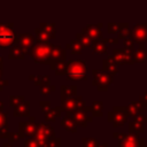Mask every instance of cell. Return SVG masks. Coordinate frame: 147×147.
<instances>
[{
    "label": "cell",
    "mask_w": 147,
    "mask_h": 147,
    "mask_svg": "<svg viewBox=\"0 0 147 147\" xmlns=\"http://www.w3.org/2000/svg\"><path fill=\"white\" fill-rule=\"evenodd\" d=\"M51 102L49 101H40V107H41V109H42V111L45 113V111H47L51 107Z\"/></svg>",
    "instance_id": "ee69618b"
},
{
    "label": "cell",
    "mask_w": 147,
    "mask_h": 147,
    "mask_svg": "<svg viewBox=\"0 0 147 147\" xmlns=\"http://www.w3.org/2000/svg\"><path fill=\"white\" fill-rule=\"evenodd\" d=\"M21 138H23V137H22V134H21L20 132H17V133H9V136H8L9 142H11V144L17 142V141H18Z\"/></svg>",
    "instance_id": "d590c367"
},
{
    "label": "cell",
    "mask_w": 147,
    "mask_h": 147,
    "mask_svg": "<svg viewBox=\"0 0 147 147\" xmlns=\"http://www.w3.org/2000/svg\"><path fill=\"white\" fill-rule=\"evenodd\" d=\"M62 110H63L62 107L49 108L47 111H45V119H46V122H55V119L61 116Z\"/></svg>",
    "instance_id": "ffe728a7"
},
{
    "label": "cell",
    "mask_w": 147,
    "mask_h": 147,
    "mask_svg": "<svg viewBox=\"0 0 147 147\" xmlns=\"http://www.w3.org/2000/svg\"><path fill=\"white\" fill-rule=\"evenodd\" d=\"M83 147H98V140L95 138H83L82 139Z\"/></svg>",
    "instance_id": "836d02e7"
},
{
    "label": "cell",
    "mask_w": 147,
    "mask_h": 147,
    "mask_svg": "<svg viewBox=\"0 0 147 147\" xmlns=\"http://www.w3.org/2000/svg\"><path fill=\"white\" fill-rule=\"evenodd\" d=\"M61 125L67 130V131H69V132H76L77 131V125H76V123L74 122V119L71 118V117H69L68 115H65L64 116V118H62L61 119Z\"/></svg>",
    "instance_id": "cb8c5ba5"
},
{
    "label": "cell",
    "mask_w": 147,
    "mask_h": 147,
    "mask_svg": "<svg viewBox=\"0 0 147 147\" xmlns=\"http://www.w3.org/2000/svg\"><path fill=\"white\" fill-rule=\"evenodd\" d=\"M62 108L65 113L67 111H75V110H85L86 111L85 101L79 95H76L74 98H70V99L62 101Z\"/></svg>",
    "instance_id": "9c48e42d"
},
{
    "label": "cell",
    "mask_w": 147,
    "mask_h": 147,
    "mask_svg": "<svg viewBox=\"0 0 147 147\" xmlns=\"http://www.w3.org/2000/svg\"><path fill=\"white\" fill-rule=\"evenodd\" d=\"M9 133H10V132L8 131V126H7V125L0 127V138H3V137H7V138H8Z\"/></svg>",
    "instance_id": "7bdbcfd3"
},
{
    "label": "cell",
    "mask_w": 147,
    "mask_h": 147,
    "mask_svg": "<svg viewBox=\"0 0 147 147\" xmlns=\"http://www.w3.org/2000/svg\"><path fill=\"white\" fill-rule=\"evenodd\" d=\"M29 113H30V103L25 100L14 107V116H16V117L29 116Z\"/></svg>",
    "instance_id": "ac0fdd59"
},
{
    "label": "cell",
    "mask_w": 147,
    "mask_h": 147,
    "mask_svg": "<svg viewBox=\"0 0 147 147\" xmlns=\"http://www.w3.org/2000/svg\"><path fill=\"white\" fill-rule=\"evenodd\" d=\"M101 28H102V23H96V24H90V25H86L85 28H83L82 32H84L85 34H87L90 38H92L93 40H99V39H102V31H101Z\"/></svg>",
    "instance_id": "5bb4252c"
},
{
    "label": "cell",
    "mask_w": 147,
    "mask_h": 147,
    "mask_svg": "<svg viewBox=\"0 0 147 147\" xmlns=\"http://www.w3.org/2000/svg\"><path fill=\"white\" fill-rule=\"evenodd\" d=\"M7 84H8L7 80H2V79H0V90H2V87H3L5 85H7Z\"/></svg>",
    "instance_id": "bcb514c9"
},
{
    "label": "cell",
    "mask_w": 147,
    "mask_h": 147,
    "mask_svg": "<svg viewBox=\"0 0 147 147\" xmlns=\"http://www.w3.org/2000/svg\"><path fill=\"white\" fill-rule=\"evenodd\" d=\"M40 28L47 33V36L51 39H54L56 36V25L55 23H41Z\"/></svg>",
    "instance_id": "4316f807"
},
{
    "label": "cell",
    "mask_w": 147,
    "mask_h": 147,
    "mask_svg": "<svg viewBox=\"0 0 147 147\" xmlns=\"http://www.w3.org/2000/svg\"><path fill=\"white\" fill-rule=\"evenodd\" d=\"M134 117V121H137V122H140V123H147V116L146 115H144V113H139V114H137L136 116H133Z\"/></svg>",
    "instance_id": "ab89813d"
},
{
    "label": "cell",
    "mask_w": 147,
    "mask_h": 147,
    "mask_svg": "<svg viewBox=\"0 0 147 147\" xmlns=\"http://www.w3.org/2000/svg\"><path fill=\"white\" fill-rule=\"evenodd\" d=\"M111 56L117 65H125V64H133V52L127 48H115L113 49Z\"/></svg>",
    "instance_id": "ba28073f"
},
{
    "label": "cell",
    "mask_w": 147,
    "mask_h": 147,
    "mask_svg": "<svg viewBox=\"0 0 147 147\" xmlns=\"http://www.w3.org/2000/svg\"><path fill=\"white\" fill-rule=\"evenodd\" d=\"M121 24H122V26H121V30L118 32V38L124 39L127 37H132V30L129 28V24L127 23H121Z\"/></svg>",
    "instance_id": "1f68e13d"
},
{
    "label": "cell",
    "mask_w": 147,
    "mask_h": 147,
    "mask_svg": "<svg viewBox=\"0 0 147 147\" xmlns=\"http://www.w3.org/2000/svg\"><path fill=\"white\" fill-rule=\"evenodd\" d=\"M38 123L34 122V117H30L29 122H21L20 123V133L22 134V137L29 136V137H33L37 129H38Z\"/></svg>",
    "instance_id": "4fadbf2b"
},
{
    "label": "cell",
    "mask_w": 147,
    "mask_h": 147,
    "mask_svg": "<svg viewBox=\"0 0 147 147\" xmlns=\"http://www.w3.org/2000/svg\"><path fill=\"white\" fill-rule=\"evenodd\" d=\"M129 114L126 111L125 107H114L113 111L108 113V122L113 124L114 127H118L124 125L127 122Z\"/></svg>",
    "instance_id": "52a82bcc"
},
{
    "label": "cell",
    "mask_w": 147,
    "mask_h": 147,
    "mask_svg": "<svg viewBox=\"0 0 147 147\" xmlns=\"http://www.w3.org/2000/svg\"><path fill=\"white\" fill-rule=\"evenodd\" d=\"M30 79H31V80H34L36 85H38L39 87L51 85V83H49V77H48V76H45V75H39V76L31 75V76H30Z\"/></svg>",
    "instance_id": "83f0119b"
},
{
    "label": "cell",
    "mask_w": 147,
    "mask_h": 147,
    "mask_svg": "<svg viewBox=\"0 0 147 147\" xmlns=\"http://www.w3.org/2000/svg\"><path fill=\"white\" fill-rule=\"evenodd\" d=\"M77 95V87L75 85H62L61 86V101L74 98Z\"/></svg>",
    "instance_id": "e0dca14e"
},
{
    "label": "cell",
    "mask_w": 147,
    "mask_h": 147,
    "mask_svg": "<svg viewBox=\"0 0 147 147\" xmlns=\"http://www.w3.org/2000/svg\"><path fill=\"white\" fill-rule=\"evenodd\" d=\"M34 32H36V42H47L51 40V38L47 36V33L40 26L36 28Z\"/></svg>",
    "instance_id": "4dcf8cb0"
},
{
    "label": "cell",
    "mask_w": 147,
    "mask_h": 147,
    "mask_svg": "<svg viewBox=\"0 0 147 147\" xmlns=\"http://www.w3.org/2000/svg\"><path fill=\"white\" fill-rule=\"evenodd\" d=\"M93 79L92 84L96 86L98 91H107L108 87L113 83V75L107 72V71H101V70H93L92 71Z\"/></svg>",
    "instance_id": "5b68a950"
},
{
    "label": "cell",
    "mask_w": 147,
    "mask_h": 147,
    "mask_svg": "<svg viewBox=\"0 0 147 147\" xmlns=\"http://www.w3.org/2000/svg\"><path fill=\"white\" fill-rule=\"evenodd\" d=\"M132 39L137 44H144L147 41V23L137 24L132 28Z\"/></svg>",
    "instance_id": "7c38bea8"
},
{
    "label": "cell",
    "mask_w": 147,
    "mask_h": 147,
    "mask_svg": "<svg viewBox=\"0 0 147 147\" xmlns=\"http://www.w3.org/2000/svg\"><path fill=\"white\" fill-rule=\"evenodd\" d=\"M54 45L49 41L47 42H36L31 49L30 55L36 63L40 64H51L52 63V53Z\"/></svg>",
    "instance_id": "6da1fadb"
},
{
    "label": "cell",
    "mask_w": 147,
    "mask_h": 147,
    "mask_svg": "<svg viewBox=\"0 0 147 147\" xmlns=\"http://www.w3.org/2000/svg\"><path fill=\"white\" fill-rule=\"evenodd\" d=\"M22 101H24V98L21 96V95H16V96H11V98H10V105H11L13 107H15L16 105L21 103Z\"/></svg>",
    "instance_id": "f35d334b"
},
{
    "label": "cell",
    "mask_w": 147,
    "mask_h": 147,
    "mask_svg": "<svg viewBox=\"0 0 147 147\" xmlns=\"http://www.w3.org/2000/svg\"><path fill=\"white\" fill-rule=\"evenodd\" d=\"M144 131H145V127H144V124L142 123L137 122V121H133V122H130L129 123V132L130 133L139 134V133H142Z\"/></svg>",
    "instance_id": "f1b7e54d"
},
{
    "label": "cell",
    "mask_w": 147,
    "mask_h": 147,
    "mask_svg": "<svg viewBox=\"0 0 147 147\" xmlns=\"http://www.w3.org/2000/svg\"><path fill=\"white\" fill-rule=\"evenodd\" d=\"M7 125V114L0 110V127Z\"/></svg>",
    "instance_id": "60d3db41"
},
{
    "label": "cell",
    "mask_w": 147,
    "mask_h": 147,
    "mask_svg": "<svg viewBox=\"0 0 147 147\" xmlns=\"http://www.w3.org/2000/svg\"><path fill=\"white\" fill-rule=\"evenodd\" d=\"M53 91H55V86H52V85L40 87V92H41V94H44V95H48V94H49L51 92H53Z\"/></svg>",
    "instance_id": "74e56055"
},
{
    "label": "cell",
    "mask_w": 147,
    "mask_h": 147,
    "mask_svg": "<svg viewBox=\"0 0 147 147\" xmlns=\"http://www.w3.org/2000/svg\"><path fill=\"white\" fill-rule=\"evenodd\" d=\"M102 70L103 71H107L111 75H115L117 74L118 69H117V63L114 61L113 56L111 55H108L105 60H102Z\"/></svg>",
    "instance_id": "2e32d148"
},
{
    "label": "cell",
    "mask_w": 147,
    "mask_h": 147,
    "mask_svg": "<svg viewBox=\"0 0 147 147\" xmlns=\"http://www.w3.org/2000/svg\"><path fill=\"white\" fill-rule=\"evenodd\" d=\"M139 101H140V103L142 105V107L147 110V91L140 96V99H139Z\"/></svg>",
    "instance_id": "b9f144b4"
},
{
    "label": "cell",
    "mask_w": 147,
    "mask_h": 147,
    "mask_svg": "<svg viewBox=\"0 0 147 147\" xmlns=\"http://www.w3.org/2000/svg\"><path fill=\"white\" fill-rule=\"evenodd\" d=\"M15 44L22 46V48L26 53V52H30L31 47L36 44V38L31 33H20V34H16V41H15Z\"/></svg>",
    "instance_id": "8fae6325"
},
{
    "label": "cell",
    "mask_w": 147,
    "mask_h": 147,
    "mask_svg": "<svg viewBox=\"0 0 147 147\" xmlns=\"http://www.w3.org/2000/svg\"><path fill=\"white\" fill-rule=\"evenodd\" d=\"M25 55V51L20 45H13L9 51V59H23Z\"/></svg>",
    "instance_id": "603a6c76"
},
{
    "label": "cell",
    "mask_w": 147,
    "mask_h": 147,
    "mask_svg": "<svg viewBox=\"0 0 147 147\" xmlns=\"http://www.w3.org/2000/svg\"><path fill=\"white\" fill-rule=\"evenodd\" d=\"M121 26H122L121 23H119V24H118V23H115V22H110V23H108V25H107L108 33H109V34H114V33L119 32Z\"/></svg>",
    "instance_id": "d6a6232c"
},
{
    "label": "cell",
    "mask_w": 147,
    "mask_h": 147,
    "mask_svg": "<svg viewBox=\"0 0 147 147\" xmlns=\"http://www.w3.org/2000/svg\"><path fill=\"white\" fill-rule=\"evenodd\" d=\"M98 147H108V144H102V145H99Z\"/></svg>",
    "instance_id": "7dc6e473"
},
{
    "label": "cell",
    "mask_w": 147,
    "mask_h": 147,
    "mask_svg": "<svg viewBox=\"0 0 147 147\" xmlns=\"http://www.w3.org/2000/svg\"><path fill=\"white\" fill-rule=\"evenodd\" d=\"M105 42H109V44H117L119 38H102Z\"/></svg>",
    "instance_id": "f6af8a7d"
},
{
    "label": "cell",
    "mask_w": 147,
    "mask_h": 147,
    "mask_svg": "<svg viewBox=\"0 0 147 147\" xmlns=\"http://www.w3.org/2000/svg\"><path fill=\"white\" fill-rule=\"evenodd\" d=\"M142 147H147V145H144V146H142Z\"/></svg>",
    "instance_id": "f907efd6"
},
{
    "label": "cell",
    "mask_w": 147,
    "mask_h": 147,
    "mask_svg": "<svg viewBox=\"0 0 147 147\" xmlns=\"http://www.w3.org/2000/svg\"><path fill=\"white\" fill-rule=\"evenodd\" d=\"M51 65V69L55 71L56 75L59 76H64L65 75V69H67V62L64 60H60V61H55L53 62Z\"/></svg>",
    "instance_id": "44dd1931"
},
{
    "label": "cell",
    "mask_w": 147,
    "mask_h": 147,
    "mask_svg": "<svg viewBox=\"0 0 147 147\" xmlns=\"http://www.w3.org/2000/svg\"><path fill=\"white\" fill-rule=\"evenodd\" d=\"M65 48L70 49L72 54H80L83 48H84V46H83V44L78 39H75V40H71L69 44H67Z\"/></svg>",
    "instance_id": "d4e9b609"
},
{
    "label": "cell",
    "mask_w": 147,
    "mask_h": 147,
    "mask_svg": "<svg viewBox=\"0 0 147 147\" xmlns=\"http://www.w3.org/2000/svg\"><path fill=\"white\" fill-rule=\"evenodd\" d=\"M65 115L71 117L77 126L86 127L88 122H92V117H88L85 110H75V111H67Z\"/></svg>",
    "instance_id": "30bf717a"
},
{
    "label": "cell",
    "mask_w": 147,
    "mask_h": 147,
    "mask_svg": "<svg viewBox=\"0 0 147 147\" xmlns=\"http://www.w3.org/2000/svg\"><path fill=\"white\" fill-rule=\"evenodd\" d=\"M123 45L125 48L130 49L131 52H134V40L132 39V37H127L123 39Z\"/></svg>",
    "instance_id": "e575fe53"
},
{
    "label": "cell",
    "mask_w": 147,
    "mask_h": 147,
    "mask_svg": "<svg viewBox=\"0 0 147 147\" xmlns=\"http://www.w3.org/2000/svg\"><path fill=\"white\" fill-rule=\"evenodd\" d=\"M87 65L84 60H69L67 62L65 75L68 79L71 80H86Z\"/></svg>",
    "instance_id": "7a4b0ae2"
},
{
    "label": "cell",
    "mask_w": 147,
    "mask_h": 147,
    "mask_svg": "<svg viewBox=\"0 0 147 147\" xmlns=\"http://www.w3.org/2000/svg\"><path fill=\"white\" fill-rule=\"evenodd\" d=\"M113 137L118 140V147H142L145 145V139L140 138L139 134L114 132Z\"/></svg>",
    "instance_id": "3957f363"
},
{
    "label": "cell",
    "mask_w": 147,
    "mask_h": 147,
    "mask_svg": "<svg viewBox=\"0 0 147 147\" xmlns=\"http://www.w3.org/2000/svg\"><path fill=\"white\" fill-rule=\"evenodd\" d=\"M0 65H2V56L0 55Z\"/></svg>",
    "instance_id": "681fc988"
},
{
    "label": "cell",
    "mask_w": 147,
    "mask_h": 147,
    "mask_svg": "<svg viewBox=\"0 0 147 147\" xmlns=\"http://www.w3.org/2000/svg\"><path fill=\"white\" fill-rule=\"evenodd\" d=\"M76 39H78L82 44H83V46L84 47H88V48H91L92 47V44H93V39L92 38H90L87 34H85L84 32H78L77 34H76Z\"/></svg>",
    "instance_id": "f546056e"
},
{
    "label": "cell",
    "mask_w": 147,
    "mask_h": 147,
    "mask_svg": "<svg viewBox=\"0 0 147 147\" xmlns=\"http://www.w3.org/2000/svg\"><path fill=\"white\" fill-rule=\"evenodd\" d=\"M102 108H103L102 101H94L92 103V107H86V111H91L93 116L100 117L102 116Z\"/></svg>",
    "instance_id": "484cf974"
},
{
    "label": "cell",
    "mask_w": 147,
    "mask_h": 147,
    "mask_svg": "<svg viewBox=\"0 0 147 147\" xmlns=\"http://www.w3.org/2000/svg\"><path fill=\"white\" fill-rule=\"evenodd\" d=\"M25 146L26 147H39L37 140L34 139V137H30L25 139Z\"/></svg>",
    "instance_id": "8d00e7d4"
},
{
    "label": "cell",
    "mask_w": 147,
    "mask_h": 147,
    "mask_svg": "<svg viewBox=\"0 0 147 147\" xmlns=\"http://www.w3.org/2000/svg\"><path fill=\"white\" fill-rule=\"evenodd\" d=\"M91 48L94 54H105L107 53V42H105L103 39L94 40Z\"/></svg>",
    "instance_id": "7402d4cb"
},
{
    "label": "cell",
    "mask_w": 147,
    "mask_h": 147,
    "mask_svg": "<svg viewBox=\"0 0 147 147\" xmlns=\"http://www.w3.org/2000/svg\"><path fill=\"white\" fill-rule=\"evenodd\" d=\"M16 41V34L13 31L11 23H0V47L5 48L14 45Z\"/></svg>",
    "instance_id": "8992f818"
},
{
    "label": "cell",
    "mask_w": 147,
    "mask_h": 147,
    "mask_svg": "<svg viewBox=\"0 0 147 147\" xmlns=\"http://www.w3.org/2000/svg\"><path fill=\"white\" fill-rule=\"evenodd\" d=\"M24 147H26V146H24Z\"/></svg>",
    "instance_id": "816d5d0a"
},
{
    "label": "cell",
    "mask_w": 147,
    "mask_h": 147,
    "mask_svg": "<svg viewBox=\"0 0 147 147\" xmlns=\"http://www.w3.org/2000/svg\"><path fill=\"white\" fill-rule=\"evenodd\" d=\"M126 111H127V114L130 115V116H136L137 114H139V113H144L146 109L142 107V105L140 103V101H132V102H130L126 107Z\"/></svg>",
    "instance_id": "d6986e66"
},
{
    "label": "cell",
    "mask_w": 147,
    "mask_h": 147,
    "mask_svg": "<svg viewBox=\"0 0 147 147\" xmlns=\"http://www.w3.org/2000/svg\"><path fill=\"white\" fill-rule=\"evenodd\" d=\"M147 60V48L144 44H139L138 49L133 52V63H144Z\"/></svg>",
    "instance_id": "9a60e30c"
},
{
    "label": "cell",
    "mask_w": 147,
    "mask_h": 147,
    "mask_svg": "<svg viewBox=\"0 0 147 147\" xmlns=\"http://www.w3.org/2000/svg\"><path fill=\"white\" fill-rule=\"evenodd\" d=\"M34 139L37 140L39 147H47V144L49 142L51 139H53L55 136L54 129L46 123H40L38 125V129L34 133Z\"/></svg>",
    "instance_id": "277c9868"
},
{
    "label": "cell",
    "mask_w": 147,
    "mask_h": 147,
    "mask_svg": "<svg viewBox=\"0 0 147 147\" xmlns=\"http://www.w3.org/2000/svg\"><path fill=\"white\" fill-rule=\"evenodd\" d=\"M1 75H2V65H0V77H1ZM1 79V78H0Z\"/></svg>",
    "instance_id": "c3c4849f"
}]
</instances>
